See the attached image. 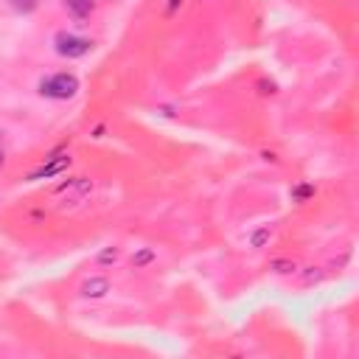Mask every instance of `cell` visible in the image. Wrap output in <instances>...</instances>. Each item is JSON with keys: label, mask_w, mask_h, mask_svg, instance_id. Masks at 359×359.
Here are the masks:
<instances>
[{"label": "cell", "mask_w": 359, "mask_h": 359, "mask_svg": "<svg viewBox=\"0 0 359 359\" xmlns=\"http://www.w3.org/2000/svg\"><path fill=\"white\" fill-rule=\"evenodd\" d=\"M39 93L45 98H56V101H67L79 93V79L73 73H56L39 81Z\"/></svg>", "instance_id": "1"}, {"label": "cell", "mask_w": 359, "mask_h": 359, "mask_svg": "<svg viewBox=\"0 0 359 359\" xmlns=\"http://www.w3.org/2000/svg\"><path fill=\"white\" fill-rule=\"evenodd\" d=\"M53 48H56V53L59 56H65V59H81L84 53H90V39H84V36H79V34H70V31H59L56 36H53Z\"/></svg>", "instance_id": "2"}, {"label": "cell", "mask_w": 359, "mask_h": 359, "mask_svg": "<svg viewBox=\"0 0 359 359\" xmlns=\"http://www.w3.org/2000/svg\"><path fill=\"white\" fill-rule=\"evenodd\" d=\"M67 165H70V157H67V154H56V157H53V160H48L42 168H36V171H34L28 180L34 182V180H48V177H56V174H62Z\"/></svg>", "instance_id": "3"}, {"label": "cell", "mask_w": 359, "mask_h": 359, "mask_svg": "<svg viewBox=\"0 0 359 359\" xmlns=\"http://www.w3.org/2000/svg\"><path fill=\"white\" fill-rule=\"evenodd\" d=\"M109 292V280L107 278H90L84 286H81V294L84 297H104Z\"/></svg>", "instance_id": "4"}, {"label": "cell", "mask_w": 359, "mask_h": 359, "mask_svg": "<svg viewBox=\"0 0 359 359\" xmlns=\"http://www.w3.org/2000/svg\"><path fill=\"white\" fill-rule=\"evenodd\" d=\"M65 8H67L73 17L84 20V17L93 11V3H90V0H65Z\"/></svg>", "instance_id": "5"}, {"label": "cell", "mask_w": 359, "mask_h": 359, "mask_svg": "<svg viewBox=\"0 0 359 359\" xmlns=\"http://www.w3.org/2000/svg\"><path fill=\"white\" fill-rule=\"evenodd\" d=\"M151 261H154V250H149V247H146V250H137V252L132 255V264H135V266H146V264H151Z\"/></svg>", "instance_id": "6"}, {"label": "cell", "mask_w": 359, "mask_h": 359, "mask_svg": "<svg viewBox=\"0 0 359 359\" xmlns=\"http://www.w3.org/2000/svg\"><path fill=\"white\" fill-rule=\"evenodd\" d=\"M8 3H11V8L20 11V14H31V11L39 6V0H8Z\"/></svg>", "instance_id": "7"}, {"label": "cell", "mask_w": 359, "mask_h": 359, "mask_svg": "<svg viewBox=\"0 0 359 359\" xmlns=\"http://www.w3.org/2000/svg\"><path fill=\"white\" fill-rule=\"evenodd\" d=\"M269 236H272V230H269V227H261L258 233H252V238H250V241H252V247H264V241H266Z\"/></svg>", "instance_id": "8"}, {"label": "cell", "mask_w": 359, "mask_h": 359, "mask_svg": "<svg viewBox=\"0 0 359 359\" xmlns=\"http://www.w3.org/2000/svg\"><path fill=\"white\" fill-rule=\"evenodd\" d=\"M98 261H101V264H109V261H118V250H115V247H107V250H104V252L98 255Z\"/></svg>", "instance_id": "9"}, {"label": "cell", "mask_w": 359, "mask_h": 359, "mask_svg": "<svg viewBox=\"0 0 359 359\" xmlns=\"http://www.w3.org/2000/svg\"><path fill=\"white\" fill-rule=\"evenodd\" d=\"M180 3H182V0H168V14H174V11L180 8Z\"/></svg>", "instance_id": "10"}, {"label": "cell", "mask_w": 359, "mask_h": 359, "mask_svg": "<svg viewBox=\"0 0 359 359\" xmlns=\"http://www.w3.org/2000/svg\"><path fill=\"white\" fill-rule=\"evenodd\" d=\"M311 194V188L309 185H303V188H297V196H309Z\"/></svg>", "instance_id": "11"}, {"label": "cell", "mask_w": 359, "mask_h": 359, "mask_svg": "<svg viewBox=\"0 0 359 359\" xmlns=\"http://www.w3.org/2000/svg\"><path fill=\"white\" fill-rule=\"evenodd\" d=\"M0 165H3V151H0Z\"/></svg>", "instance_id": "12"}]
</instances>
